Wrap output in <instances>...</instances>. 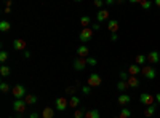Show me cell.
<instances>
[{
	"label": "cell",
	"mask_w": 160,
	"mask_h": 118,
	"mask_svg": "<svg viewBox=\"0 0 160 118\" xmlns=\"http://www.w3.org/2000/svg\"><path fill=\"white\" fill-rule=\"evenodd\" d=\"M127 83H128V86L130 88H138L141 83H139V80H138V77H133V75H130V78L127 80Z\"/></svg>",
	"instance_id": "obj_18"
},
{
	"label": "cell",
	"mask_w": 160,
	"mask_h": 118,
	"mask_svg": "<svg viewBox=\"0 0 160 118\" xmlns=\"http://www.w3.org/2000/svg\"><path fill=\"white\" fill-rule=\"evenodd\" d=\"M85 118H99V110L96 109H91L85 112Z\"/></svg>",
	"instance_id": "obj_19"
},
{
	"label": "cell",
	"mask_w": 160,
	"mask_h": 118,
	"mask_svg": "<svg viewBox=\"0 0 160 118\" xmlns=\"http://www.w3.org/2000/svg\"><path fill=\"white\" fill-rule=\"evenodd\" d=\"M154 101H155V96H152V94H149V93H142V94L139 96V102L144 104L146 107H148V106H152Z\"/></svg>",
	"instance_id": "obj_7"
},
{
	"label": "cell",
	"mask_w": 160,
	"mask_h": 118,
	"mask_svg": "<svg viewBox=\"0 0 160 118\" xmlns=\"http://www.w3.org/2000/svg\"><path fill=\"white\" fill-rule=\"evenodd\" d=\"M117 38H118V37H117V34H111V40H112V42H115Z\"/></svg>",
	"instance_id": "obj_39"
},
{
	"label": "cell",
	"mask_w": 160,
	"mask_h": 118,
	"mask_svg": "<svg viewBox=\"0 0 160 118\" xmlns=\"http://www.w3.org/2000/svg\"><path fill=\"white\" fill-rule=\"evenodd\" d=\"M93 34H95V31H93L91 27H83L82 32H80V35H78V40L82 43H87L93 38Z\"/></svg>",
	"instance_id": "obj_3"
},
{
	"label": "cell",
	"mask_w": 160,
	"mask_h": 118,
	"mask_svg": "<svg viewBox=\"0 0 160 118\" xmlns=\"http://www.w3.org/2000/svg\"><path fill=\"white\" fill-rule=\"evenodd\" d=\"M87 65H88L87 58H77V59H74V69L78 70V72H80V70H85Z\"/></svg>",
	"instance_id": "obj_8"
},
{
	"label": "cell",
	"mask_w": 160,
	"mask_h": 118,
	"mask_svg": "<svg viewBox=\"0 0 160 118\" xmlns=\"http://www.w3.org/2000/svg\"><path fill=\"white\" fill-rule=\"evenodd\" d=\"M74 118H85V110L83 109H75L74 110Z\"/></svg>",
	"instance_id": "obj_28"
},
{
	"label": "cell",
	"mask_w": 160,
	"mask_h": 118,
	"mask_svg": "<svg viewBox=\"0 0 160 118\" xmlns=\"http://www.w3.org/2000/svg\"><path fill=\"white\" fill-rule=\"evenodd\" d=\"M112 3H115V0H106V5H112Z\"/></svg>",
	"instance_id": "obj_41"
},
{
	"label": "cell",
	"mask_w": 160,
	"mask_h": 118,
	"mask_svg": "<svg viewBox=\"0 0 160 118\" xmlns=\"http://www.w3.org/2000/svg\"><path fill=\"white\" fill-rule=\"evenodd\" d=\"M154 3H155V5H157V7L160 8V0H154Z\"/></svg>",
	"instance_id": "obj_45"
},
{
	"label": "cell",
	"mask_w": 160,
	"mask_h": 118,
	"mask_svg": "<svg viewBox=\"0 0 160 118\" xmlns=\"http://www.w3.org/2000/svg\"><path fill=\"white\" fill-rule=\"evenodd\" d=\"M11 73V69L8 67V65H2V67H0V75L2 77H8Z\"/></svg>",
	"instance_id": "obj_26"
},
{
	"label": "cell",
	"mask_w": 160,
	"mask_h": 118,
	"mask_svg": "<svg viewBox=\"0 0 160 118\" xmlns=\"http://www.w3.org/2000/svg\"><path fill=\"white\" fill-rule=\"evenodd\" d=\"M87 62H88V65H96L98 64V61H96V58H87Z\"/></svg>",
	"instance_id": "obj_34"
},
{
	"label": "cell",
	"mask_w": 160,
	"mask_h": 118,
	"mask_svg": "<svg viewBox=\"0 0 160 118\" xmlns=\"http://www.w3.org/2000/svg\"><path fill=\"white\" fill-rule=\"evenodd\" d=\"M135 61H136V64H138V65H142V64H146V61H148V56H144V54H138Z\"/></svg>",
	"instance_id": "obj_27"
},
{
	"label": "cell",
	"mask_w": 160,
	"mask_h": 118,
	"mask_svg": "<svg viewBox=\"0 0 160 118\" xmlns=\"http://www.w3.org/2000/svg\"><path fill=\"white\" fill-rule=\"evenodd\" d=\"M11 29L10 21H0V32H8Z\"/></svg>",
	"instance_id": "obj_21"
},
{
	"label": "cell",
	"mask_w": 160,
	"mask_h": 118,
	"mask_svg": "<svg viewBox=\"0 0 160 118\" xmlns=\"http://www.w3.org/2000/svg\"><path fill=\"white\" fill-rule=\"evenodd\" d=\"M78 106H80V97L71 96V97H69V107L75 110V109H78Z\"/></svg>",
	"instance_id": "obj_16"
},
{
	"label": "cell",
	"mask_w": 160,
	"mask_h": 118,
	"mask_svg": "<svg viewBox=\"0 0 160 118\" xmlns=\"http://www.w3.org/2000/svg\"><path fill=\"white\" fill-rule=\"evenodd\" d=\"M101 83H102V80H101V77H99L98 73L91 72V73L88 75V82H87V85H90L91 88H98V86H101Z\"/></svg>",
	"instance_id": "obj_4"
},
{
	"label": "cell",
	"mask_w": 160,
	"mask_h": 118,
	"mask_svg": "<svg viewBox=\"0 0 160 118\" xmlns=\"http://www.w3.org/2000/svg\"><path fill=\"white\" fill-rule=\"evenodd\" d=\"M0 91H2V93H8V91H10V85L7 82H2V83H0Z\"/></svg>",
	"instance_id": "obj_31"
},
{
	"label": "cell",
	"mask_w": 160,
	"mask_h": 118,
	"mask_svg": "<svg viewBox=\"0 0 160 118\" xmlns=\"http://www.w3.org/2000/svg\"><path fill=\"white\" fill-rule=\"evenodd\" d=\"M68 106H69L68 97H58V99L55 101V109L59 110V112H64L66 109H68Z\"/></svg>",
	"instance_id": "obj_6"
},
{
	"label": "cell",
	"mask_w": 160,
	"mask_h": 118,
	"mask_svg": "<svg viewBox=\"0 0 160 118\" xmlns=\"http://www.w3.org/2000/svg\"><path fill=\"white\" fill-rule=\"evenodd\" d=\"M13 48L16 51H26V42L21 40V38H16V40L13 42Z\"/></svg>",
	"instance_id": "obj_12"
},
{
	"label": "cell",
	"mask_w": 160,
	"mask_h": 118,
	"mask_svg": "<svg viewBox=\"0 0 160 118\" xmlns=\"http://www.w3.org/2000/svg\"><path fill=\"white\" fill-rule=\"evenodd\" d=\"M158 61H160L158 51H151V53L148 54V62H149V64H157Z\"/></svg>",
	"instance_id": "obj_10"
},
{
	"label": "cell",
	"mask_w": 160,
	"mask_h": 118,
	"mask_svg": "<svg viewBox=\"0 0 160 118\" xmlns=\"http://www.w3.org/2000/svg\"><path fill=\"white\" fill-rule=\"evenodd\" d=\"M24 101L28 102V106H34V104H37L38 97H37V96H34V94H28V96L24 97Z\"/></svg>",
	"instance_id": "obj_20"
},
{
	"label": "cell",
	"mask_w": 160,
	"mask_h": 118,
	"mask_svg": "<svg viewBox=\"0 0 160 118\" xmlns=\"http://www.w3.org/2000/svg\"><path fill=\"white\" fill-rule=\"evenodd\" d=\"M55 110L56 109H53V107H45L42 110V118H55Z\"/></svg>",
	"instance_id": "obj_14"
},
{
	"label": "cell",
	"mask_w": 160,
	"mask_h": 118,
	"mask_svg": "<svg viewBox=\"0 0 160 118\" xmlns=\"http://www.w3.org/2000/svg\"><path fill=\"white\" fill-rule=\"evenodd\" d=\"M3 2L7 3V7H11V0H3Z\"/></svg>",
	"instance_id": "obj_44"
},
{
	"label": "cell",
	"mask_w": 160,
	"mask_h": 118,
	"mask_svg": "<svg viewBox=\"0 0 160 118\" xmlns=\"http://www.w3.org/2000/svg\"><path fill=\"white\" fill-rule=\"evenodd\" d=\"M141 73L148 78V80H154V78L157 77V72H155V69L152 67L151 64H146V65H142L141 67Z\"/></svg>",
	"instance_id": "obj_2"
},
{
	"label": "cell",
	"mask_w": 160,
	"mask_h": 118,
	"mask_svg": "<svg viewBox=\"0 0 160 118\" xmlns=\"http://www.w3.org/2000/svg\"><path fill=\"white\" fill-rule=\"evenodd\" d=\"M77 56L78 58H88V46L87 45H80L77 48Z\"/></svg>",
	"instance_id": "obj_15"
},
{
	"label": "cell",
	"mask_w": 160,
	"mask_h": 118,
	"mask_svg": "<svg viewBox=\"0 0 160 118\" xmlns=\"http://www.w3.org/2000/svg\"><path fill=\"white\" fill-rule=\"evenodd\" d=\"M130 101H131V97L127 94V93H122V94H120L118 97H117V102L120 104V106H127V104H130Z\"/></svg>",
	"instance_id": "obj_13"
},
{
	"label": "cell",
	"mask_w": 160,
	"mask_h": 118,
	"mask_svg": "<svg viewBox=\"0 0 160 118\" xmlns=\"http://www.w3.org/2000/svg\"><path fill=\"white\" fill-rule=\"evenodd\" d=\"M74 2H82V0H74Z\"/></svg>",
	"instance_id": "obj_47"
},
{
	"label": "cell",
	"mask_w": 160,
	"mask_h": 118,
	"mask_svg": "<svg viewBox=\"0 0 160 118\" xmlns=\"http://www.w3.org/2000/svg\"><path fill=\"white\" fill-rule=\"evenodd\" d=\"M109 10H106V8H102V10H99L98 11V15H96V19H98V22H101V21H108L109 19Z\"/></svg>",
	"instance_id": "obj_9"
},
{
	"label": "cell",
	"mask_w": 160,
	"mask_h": 118,
	"mask_svg": "<svg viewBox=\"0 0 160 118\" xmlns=\"http://www.w3.org/2000/svg\"><path fill=\"white\" fill-rule=\"evenodd\" d=\"M26 109H28V102L24 99H15V102H13V110L18 113V118H22Z\"/></svg>",
	"instance_id": "obj_1"
},
{
	"label": "cell",
	"mask_w": 160,
	"mask_h": 118,
	"mask_svg": "<svg viewBox=\"0 0 160 118\" xmlns=\"http://www.w3.org/2000/svg\"><path fill=\"white\" fill-rule=\"evenodd\" d=\"M128 88H130V86H128V83H127L125 80H120V82L117 83V89H118V91H122V93H123V91H127Z\"/></svg>",
	"instance_id": "obj_23"
},
{
	"label": "cell",
	"mask_w": 160,
	"mask_h": 118,
	"mask_svg": "<svg viewBox=\"0 0 160 118\" xmlns=\"http://www.w3.org/2000/svg\"><path fill=\"white\" fill-rule=\"evenodd\" d=\"M128 73L133 75V77H136L138 73H141V65H138V64L130 65V67H128Z\"/></svg>",
	"instance_id": "obj_17"
},
{
	"label": "cell",
	"mask_w": 160,
	"mask_h": 118,
	"mask_svg": "<svg viewBox=\"0 0 160 118\" xmlns=\"http://www.w3.org/2000/svg\"><path fill=\"white\" fill-rule=\"evenodd\" d=\"M93 3H95V7H98V8H101V7L104 5V2H102V0H95Z\"/></svg>",
	"instance_id": "obj_36"
},
{
	"label": "cell",
	"mask_w": 160,
	"mask_h": 118,
	"mask_svg": "<svg viewBox=\"0 0 160 118\" xmlns=\"http://www.w3.org/2000/svg\"><path fill=\"white\" fill-rule=\"evenodd\" d=\"M123 2V0H115V3H122Z\"/></svg>",
	"instance_id": "obj_46"
},
{
	"label": "cell",
	"mask_w": 160,
	"mask_h": 118,
	"mask_svg": "<svg viewBox=\"0 0 160 118\" xmlns=\"http://www.w3.org/2000/svg\"><path fill=\"white\" fill-rule=\"evenodd\" d=\"M128 2H130V3H141L142 0H128Z\"/></svg>",
	"instance_id": "obj_40"
},
{
	"label": "cell",
	"mask_w": 160,
	"mask_h": 118,
	"mask_svg": "<svg viewBox=\"0 0 160 118\" xmlns=\"http://www.w3.org/2000/svg\"><path fill=\"white\" fill-rule=\"evenodd\" d=\"M155 101L160 104V93H157V94H155Z\"/></svg>",
	"instance_id": "obj_43"
},
{
	"label": "cell",
	"mask_w": 160,
	"mask_h": 118,
	"mask_svg": "<svg viewBox=\"0 0 160 118\" xmlns=\"http://www.w3.org/2000/svg\"><path fill=\"white\" fill-rule=\"evenodd\" d=\"M108 29H109L111 34H117V31H118V21L109 19V21H108Z\"/></svg>",
	"instance_id": "obj_11"
},
{
	"label": "cell",
	"mask_w": 160,
	"mask_h": 118,
	"mask_svg": "<svg viewBox=\"0 0 160 118\" xmlns=\"http://www.w3.org/2000/svg\"><path fill=\"white\" fill-rule=\"evenodd\" d=\"M75 91H77V86H75V85H71V86L66 88V93L71 94V96H75Z\"/></svg>",
	"instance_id": "obj_30"
},
{
	"label": "cell",
	"mask_w": 160,
	"mask_h": 118,
	"mask_svg": "<svg viewBox=\"0 0 160 118\" xmlns=\"http://www.w3.org/2000/svg\"><path fill=\"white\" fill-rule=\"evenodd\" d=\"M99 24H101V22H96V24H93V27H91V29H93V31H98V29H99Z\"/></svg>",
	"instance_id": "obj_38"
},
{
	"label": "cell",
	"mask_w": 160,
	"mask_h": 118,
	"mask_svg": "<svg viewBox=\"0 0 160 118\" xmlns=\"http://www.w3.org/2000/svg\"><path fill=\"white\" fill-rule=\"evenodd\" d=\"M82 93H83V94H90V93H91V86H90V85L82 86Z\"/></svg>",
	"instance_id": "obj_33"
},
{
	"label": "cell",
	"mask_w": 160,
	"mask_h": 118,
	"mask_svg": "<svg viewBox=\"0 0 160 118\" xmlns=\"http://www.w3.org/2000/svg\"><path fill=\"white\" fill-rule=\"evenodd\" d=\"M7 61H8V53L5 50H2L0 51V62H7Z\"/></svg>",
	"instance_id": "obj_32"
},
{
	"label": "cell",
	"mask_w": 160,
	"mask_h": 118,
	"mask_svg": "<svg viewBox=\"0 0 160 118\" xmlns=\"http://www.w3.org/2000/svg\"><path fill=\"white\" fill-rule=\"evenodd\" d=\"M11 93H13V97L15 99H24L26 96V88L22 86V85H15L13 86V89H11Z\"/></svg>",
	"instance_id": "obj_5"
},
{
	"label": "cell",
	"mask_w": 160,
	"mask_h": 118,
	"mask_svg": "<svg viewBox=\"0 0 160 118\" xmlns=\"http://www.w3.org/2000/svg\"><path fill=\"white\" fill-rule=\"evenodd\" d=\"M117 118H118V116H117Z\"/></svg>",
	"instance_id": "obj_48"
},
{
	"label": "cell",
	"mask_w": 160,
	"mask_h": 118,
	"mask_svg": "<svg viewBox=\"0 0 160 118\" xmlns=\"http://www.w3.org/2000/svg\"><path fill=\"white\" fill-rule=\"evenodd\" d=\"M128 78H130V73L128 72H120V80H128Z\"/></svg>",
	"instance_id": "obj_35"
},
{
	"label": "cell",
	"mask_w": 160,
	"mask_h": 118,
	"mask_svg": "<svg viewBox=\"0 0 160 118\" xmlns=\"http://www.w3.org/2000/svg\"><path fill=\"white\" fill-rule=\"evenodd\" d=\"M139 7H141L142 10H149V8L152 7V2H151V0H142V2L139 3Z\"/></svg>",
	"instance_id": "obj_29"
},
{
	"label": "cell",
	"mask_w": 160,
	"mask_h": 118,
	"mask_svg": "<svg viewBox=\"0 0 160 118\" xmlns=\"http://www.w3.org/2000/svg\"><path fill=\"white\" fill-rule=\"evenodd\" d=\"M130 116H131V110H130V109L123 107L122 110H120V115H118V118H130Z\"/></svg>",
	"instance_id": "obj_24"
},
{
	"label": "cell",
	"mask_w": 160,
	"mask_h": 118,
	"mask_svg": "<svg viewBox=\"0 0 160 118\" xmlns=\"http://www.w3.org/2000/svg\"><path fill=\"white\" fill-rule=\"evenodd\" d=\"M155 110H157V109H155L154 104H152V106H148V107H146V110H144V116H148V118L152 116V115L155 113Z\"/></svg>",
	"instance_id": "obj_22"
},
{
	"label": "cell",
	"mask_w": 160,
	"mask_h": 118,
	"mask_svg": "<svg viewBox=\"0 0 160 118\" xmlns=\"http://www.w3.org/2000/svg\"><path fill=\"white\" fill-rule=\"evenodd\" d=\"M90 22H91L90 16H82V18H80V24H82V27H90Z\"/></svg>",
	"instance_id": "obj_25"
},
{
	"label": "cell",
	"mask_w": 160,
	"mask_h": 118,
	"mask_svg": "<svg viewBox=\"0 0 160 118\" xmlns=\"http://www.w3.org/2000/svg\"><path fill=\"white\" fill-rule=\"evenodd\" d=\"M3 11H5V13H11V7H5Z\"/></svg>",
	"instance_id": "obj_42"
},
{
	"label": "cell",
	"mask_w": 160,
	"mask_h": 118,
	"mask_svg": "<svg viewBox=\"0 0 160 118\" xmlns=\"http://www.w3.org/2000/svg\"><path fill=\"white\" fill-rule=\"evenodd\" d=\"M29 118H40V115H38L37 112H32V113L29 115Z\"/></svg>",
	"instance_id": "obj_37"
}]
</instances>
